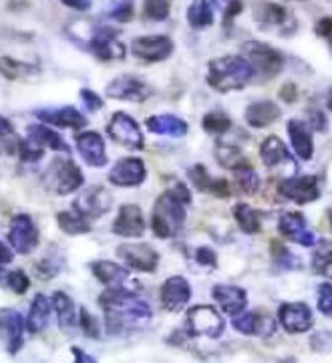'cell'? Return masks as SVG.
Here are the masks:
<instances>
[{"instance_id": "1", "label": "cell", "mask_w": 332, "mask_h": 363, "mask_svg": "<svg viewBox=\"0 0 332 363\" xmlns=\"http://www.w3.org/2000/svg\"><path fill=\"white\" fill-rule=\"evenodd\" d=\"M99 307L105 313V331L111 337H127L141 333L154 319L149 303L139 298L137 289L107 286L99 297Z\"/></svg>"}, {"instance_id": "2", "label": "cell", "mask_w": 332, "mask_h": 363, "mask_svg": "<svg viewBox=\"0 0 332 363\" xmlns=\"http://www.w3.org/2000/svg\"><path fill=\"white\" fill-rule=\"evenodd\" d=\"M192 204V192L183 182H176L169 190L155 200L151 212V230L157 238H176L188 218V206Z\"/></svg>"}, {"instance_id": "3", "label": "cell", "mask_w": 332, "mask_h": 363, "mask_svg": "<svg viewBox=\"0 0 332 363\" xmlns=\"http://www.w3.org/2000/svg\"><path fill=\"white\" fill-rule=\"evenodd\" d=\"M254 79V67L244 55H224L207 63L205 83L217 93L240 91L248 87Z\"/></svg>"}, {"instance_id": "4", "label": "cell", "mask_w": 332, "mask_h": 363, "mask_svg": "<svg viewBox=\"0 0 332 363\" xmlns=\"http://www.w3.org/2000/svg\"><path fill=\"white\" fill-rule=\"evenodd\" d=\"M85 184L83 169L71 157L57 156L42 172V186L52 196H69L79 192Z\"/></svg>"}, {"instance_id": "5", "label": "cell", "mask_w": 332, "mask_h": 363, "mask_svg": "<svg viewBox=\"0 0 332 363\" xmlns=\"http://www.w3.org/2000/svg\"><path fill=\"white\" fill-rule=\"evenodd\" d=\"M183 331L188 337L219 339L226 331V321L212 305H195L185 313Z\"/></svg>"}, {"instance_id": "6", "label": "cell", "mask_w": 332, "mask_h": 363, "mask_svg": "<svg viewBox=\"0 0 332 363\" xmlns=\"http://www.w3.org/2000/svg\"><path fill=\"white\" fill-rule=\"evenodd\" d=\"M242 55L254 67L256 77L274 79L284 69V55L276 47L260 43V40H246L242 43Z\"/></svg>"}, {"instance_id": "7", "label": "cell", "mask_w": 332, "mask_h": 363, "mask_svg": "<svg viewBox=\"0 0 332 363\" xmlns=\"http://www.w3.org/2000/svg\"><path fill=\"white\" fill-rule=\"evenodd\" d=\"M6 240L16 255H33L40 245V233L37 222L30 214L18 212L11 218V228L6 234Z\"/></svg>"}, {"instance_id": "8", "label": "cell", "mask_w": 332, "mask_h": 363, "mask_svg": "<svg viewBox=\"0 0 332 363\" xmlns=\"http://www.w3.org/2000/svg\"><path fill=\"white\" fill-rule=\"evenodd\" d=\"M89 49L97 61L101 63H113V61H123L127 55V47L125 43L119 39V30L117 28H109V26H101L91 35Z\"/></svg>"}, {"instance_id": "9", "label": "cell", "mask_w": 332, "mask_h": 363, "mask_svg": "<svg viewBox=\"0 0 332 363\" xmlns=\"http://www.w3.org/2000/svg\"><path fill=\"white\" fill-rule=\"evenodd\" d=\"M155 89L145 79L135 75H119L107 87L105 95L115 101H127V104H143L149 97H154Z\"/></svg>"}, {"instance_id": "10", "label": "cell", "mask_w": 332, "mask_h": 363, "mask_svg": "<svg viewBox=\"0 0 332 363\" xmlns=\"http://www.w3.org/2000/svg\"><path fill=\"white\" fill-rule=\"evenodd\" d=\"M107 135L119 145L127 147V150H143L145 147V138L141 131L139 123L125 111H115L109 123H107Z\"/></svg>"}, {"instance_id": "11", "label": "cell", "mask_w": 332, "mask_h": 363, "mask_svg": "<svg viewBox=\"0 0 332 363\" xmlns=\"http://www.w3.org/2000/svg\"><path fill=\"white\" fill-rule=\"evenodd\" d=\"M26 325L25 317L16 309H0V343L8 355H18L25 347Z\"/></svg>"}, {"instance_id": "12", "label": "cell", "mask_w": 332, "mask_h": 363, "mask_svg": "<svg viewBox=\"0 0 332 363\" xmlns=\"http://www.w3.org/2000/svg\"><path fill=\"white\" fill-rule=\"evenodd\" d=\"M176 49V43L167 35H147V37H137L131 40L129 51L135 59L143 63H161L167 61Z\"/></svg>"}, {"instance_id": "13", "label": "cell", "mask_w": 332, "mask_h": 363, "mask_svg": "<svg viewBox=\"0 0 332 363\" xmlns=\"http://www.w3.org/2000/svg\"><path fill=\"white\" fill-rule=\"evenodd\" d=\"M278 194L298 206H307L319 200L322 196V188H320L319 176H296V178H284L278 184Z\"/></svg>"}, {"instance_id": "14", "label": "cell", "mask_w": 332, "mask_h": 363, "mask_svg": "<svg viewBox=\"0 0 332 363\" xmlns=\"http://www.w3.org/2000/svg\"><path fill=\"white\" fill-rule=\"evenodd\" d=\"M111 208H113V194L105 186H91L73 202V210H77L89 222L99 220Z\"/></svg>"}, {"instance_id": "15", "label": "cell", "mask_w": 332, "mask_h": 363, "mask_svg": "<svg viewBox=\"0 0 332 363\" xmlns=\"http://www.w3.org/2000/svg\"><path fill=\"white\" fill-rule=\"evenodd\" d=\"M147 178V166L141 157H121L109 169L107 180L117 188H137Z\"/></svg>"}, {"instance_id": "16", "label": "cell", "mask_w": 332, "mask_h": 363, "mask_svg": "<svg viewBox=\"0 0 332 363\" xmlns=\"http://www.w3.org/2000/svg\"><path fill=\"white\" fill-rule=\"evenodd\" d=\"M35 116H37L40 123H47V125L59 128V130H85L87 123H89L85 113H81L77 107H73V105L37 109Z\"/></svg>"}, {"instance_id": "17", "label": "cell", "mask_w": 332, "mask_h": 363, "mask_svg": "<svg viewBox=\"0 0 332 363\" xmlns=\"http://www.w3.org/2000/svg\"><path fill=\"white\" fill-rule=\"evenodd\" d=\"M159 301L167 313H179L192 301V285L185 277L173 274L159 289Z\"/></svg>"}, {"instance_id": "18", "label": "cell", "mask_w": 332, "mask_h": 363, "mask_svg": "<svg viewBox=\"0 0 332 363\" xmlns=\"http://www.w3.org/2000/svg\"><path fill=\"white\" fill-rule=\"evenodd\" d=\"M312 311L307 303H282L278 307V323L290 335H300L312 329Z\"/></svg>"}, {"instance_id": "19", "label": "cell", "mask_w": 332, "mask_h": 363, "mask_svg": "<svg viewBox=\"0 0 332 363\" xmlns=\"http://www.w3.org/2000/svg\"><path fill=\"white\" fill-rule=\"evenodd\" d=\"M117 257L127 264V269L137 272H155L159 267V252L149 245H121L117 247Z\"/></svg>"}, {"instance_id": "20", "label": "cell", "mask_w": 332, "mask_h": 363, "mask_svg": "<svg viewBox=\"0 0 332 363\" xmlns=\"http://www.w3.org/2000/svg\"><path fill=\"white\" fill-rule=\"evenodd\" d=\"M278 233L286 240L302 245V247H314L316 245V234L310 230L302 212H284L278 218Z\"/></svg>"}, {"instance_id": "21", "label": "cell", "mask_w": 332, "mask_h": 363, "mask_svg": "<svg viewBox=\"0 0 332 363\" xmlns=\"http://www.w3.org/2000/svg\"><path fill=\"white\" fill-rule=\"evenodd\" d=\"M231 327L248 337H268L274 331V321L266 311H246L231 317Z\"/></svg>"}, {"instance_id": "22", "label": "cell", "mask_w": 332, "mask_h": 363, "mask_svg": "<svg viewBox=\"0 0 332 363\" xmlns=\"http://www.w3.org/2000/svg\"><path fill=\"white\" fill-rule=\"evenodd\" d=\"M79 156L83 157L91 168H103L107 166V150H105V140L97 131H81L75 138Z\"/></svg>"}, {"instance_id": "23", "label": "cell", "mask_w": 332, "mask_h": 363, "mask_svg": "<svg viewBox=\"0 0 332 363\" xmlns=\"http://www.w3.org/2000/svg\"><path fill=\"white\" fill-rule=\"evenodd\" d=\"M113 234L121 238H139L145 234V218L139 206L135 204H123L117 212V218L113 222Z\"/></svg>"}, {"instance_id": "24", "label": "cell", "mask_w": 332, "mask_h": 363, "mask_svg": "<svg viewBox=\"0 0 332 363\" xmlns=\"http://www.w3.org/2000/svg\"><path fill=\"white\" fill-rule=\"evenodd\" d=\"M260 157H262L264 166L268 169L290 168V172H296V168H298L292 154L288 152V147L276 135H270L260 143Z\"/></svg>"}, {"instance_id": "25", "label": "cell", "mask_w": 332, "mask_h": 363, "mask_svg": "<svg viewBox=\"0 0 332 363\" xmlns=\"http://www.w3.org/2000/svg\"><path fill=\"white\" fill-rule=\"evenodd\" d=\"M188 176H190V182L200 192H207L214 198H222V200H228L231 196L230 182L226 180V178H212L204 164L192 166L190 172H188Z\"/></svg>"}, {"instance_id": "26", "label": "cell", "mask_w": 332, "mask_h": 363, "mask_svg": "<svg viewBox=\"0 0 332 363\" xmlns=\"http://www.w3.org/2000/svg\"><path fill=\"white\" fill-rule=\"evenodd\" d=\"M51 309L57 317V325L64 333H73L79 327V311L75 301L64 291H55L51 297Z\"/></svg>"}, {"instance_id": "27", "label": "cell", "mask_w": 332, "mask_h": 363, "mask_svg": "<svg viewBox=\"0 0 332 363\" xmlns=\"http://www.w3.org/2000/svg\"><path fill=\"white\" fill-rule=\"evenodd\" d=\"M212 298L216 301L217 307L230 317L242 313L248 307V293L242 286L216 285L212 289Z\"/></svg>"}, {"instance_id": "28", "label": "cell", "mask_w": 332, "mask_h": 363, "mask_svg": "<svg viewBox=\"0 0 332 363\" xmlns=\"http://www.w3.org/2000/svg\"><path fill=\"white\" fill-rule=\"evenodd\" d=\"M286 130H288V138H290L296 156L302 162L312 160V156H314V138H312V130L308 128L307 121L292 117V119H288Z\"/></svg>"}, {"instance_id": "29", "label": "cell", "mask_w": 332, "mask_h": 363, "mask_svg": "<svg viewBox=\"0 0 332 363\" xmlns=\"http://www.w3.org/2000/svg\"><path fill=\"white\" fill-rule=\"evenodd\" d=\"M254 21L262 28H280V35L284 37V30H288L286 25L292 21V16L282 4L258 2L254 6Z\"/></svg>"}, {"instance_id": "30", "label": "cell", "mask_w": 332, "mask_h": 363, "mask_svg": "<svg viewBox=\"0 0 332 363\" xmlns=\"http://www.w3.org/2000/svg\"><path fill=\"white\" fill-rule=\"evenodd\" d=\"M51 298L47 297L45 293H37L33 301H30V307H28V315H26L25 325L26 331L30 335H39L42 331H47L49 321H51Z\"/></svg>"}, {"instance_id": "31", "label": "cell", "mask_w": 332, "mask_h": 363, "mask_svg": "<svg viewBox=\"0 0 332 363\" xmlns=\"http://www.w3.org/2000/svg\"><path fill=\"white\" fill-rule=\"evenodd\" d=\"M147 130L155 133V135H166V138H185L190 131V123L183 121L181 117L171 116V113H159V116H151L145 119Z\"/></svg>"}, {"instance_id": "32", "label": "cell", "mask_w": 332, "mask_h": 363, "mask_svg": "<svg viewBox=\"0 0 332 363\" xmlns=\"http://www.w3.org/2000/svg\"><path fill=\"white\" fill-rule=\"evenodd\" d=\"M244 119L252 130H264V128H268L274 121L280 119V107L270 99L254 101L246 107Z\"/></svg>"}, {"instance_id": "33", "label": "cell", "mask_w": 332, "mask_h": 363, "mask_svg": "<svg viewBox=\"0 0 332 363\" xmlns=\"http://www.w3.org/2000/svg\"><path fill=\"white\" fill-rule=\"evenodd\" d=\"M26 138H30L33 142H37L40 147H49L57 154H71V145L64 142L63 135H59V131H55L47 123H33L26 128Z\"/></svg>"}, {"instance_id": "34", "label": "cell", "mask_w": 332, "mask_h": 363, "mask_svg": "<svg viewBox=\"0 0 332 363\" xmlns=\"http://www.w3.org/2000/svg\"><path fill=\"white\" fill-rule=\"evenodd\" d=\"M91 272L105 286H121L129 281V269L113 260H95L91 262Z\"/></svg>"}, {"instance_id": "35", "label": "cell", "mask_w": 332, "mask_h": 363, "mask_svg": "<svg viewBox=\"0 0 332 363\" xmlns=\"http://www.w3.org/2000/svg\"><path fill=\"white\" fill-rule=\"evenodd\" d=\"M0 75L6 81H33L40 75V69L13 57H0Z\"/></svg>"}, {"instance_id": "36", "label": "cell", "mask_w": 332, "mask_h": 363, "mask_svg": "<svg viewBox=\"0 0 332 363\" xmlns=\"http://www.w3.org/2000/svg\"><path fill=\"white\" fill-rule=\"evenodd\" d=\"M216 6L212 0H192V4L188 6V25L195 28V30H202V28H210L216 21Z\"/></svg>"}, {"instance_id": "37", "label": "cell", "mask_w": 332, "mask_h": 363, "mask_svg": "<svg viewBox=\"0 0 332 363\" xmlns=\"http://www.w3.org/2000/svg\"><path fill=\"white\" fill-rule=\"evenodd\" d=\"M214 157H216L217 164H219L222 168L230 169V172L252 164V162H250V157L244 156V152L238 147V145H234V143H228V142L216 143V147H214Z\"/></svg>"}, {"instance_id": "38", "label": "cell", "mask_w": 332, "mask_h": 363, "mask_svg": "<svg viewBox=\"0 0 332 363\" xmlns=\"http://www.w3.org/2000/svg\"><path fill=\"white\" fill-rule=\"evenodd\" d=\"M231 216L244 234H258L262 230V214L250 204L238 202L231 208Z\"/></svg>"}, {"instance_id": "39", "label": "cell", "mask_w": 332, "mask_h": 363, "mask_svg": "<svg viewBox=\"0 0 332 363\" xmlns=\"http://www.w3.org/2000/svg\"><path fill=\"white\" fill-rule=\"evenodd\" d=\"M55 220L59 224V228L69 236H81V234L91 233V222L81 216L77 210H61L55 214Z\"/></svg>"}, {"instance_id": "40", "label": "cell", "mask_w": 332, "mask_h": 363, "mask_svg": "<svg viewBox=\"0 0 332 363\" xmlns=\"http://www.w3.org/2000/svg\"><path fill=\"white\" fill-rule=\"evenodd\" d=\"M234 186L236 190L244 196H254L260 192V186H262V180L258 176V172L254 169V166H244V168L234 169Z\"/></svg>"}, {"instance_id": "41", "label": "cell", "mask_w": 332, "mask_h": 363, "mask_svg": "<svg viewBox=\"0 0 332 363\" xmlns=\"http://www.w3.org/2000/svg\"><path fill=\"white\" fill-rule=\"evenodd\" d=\"M231 125H234L231 117L228 113H224V111H217V109L207 111L202 117V128L212 135H224V133H228L231 130Z\"/></svg>"}, {"instance_id": "42", "label": "cell", "mask_w": 332, "mask_h": 363, "mask_svg": "<svg viewBox=\"0 0 332 363\" xmlns=\"http://www.w3.org/2000/svg\"><path fill=\"white\" fill-rule=\"evenodd\" d=\"M316 250L312 255V271L320 277H331L332 269V248L328 240H320L314 245Z\"/></svg>"}, {"instance_id": "43", "label": "cell", "mask_w": 332, "mask_h": 363, "mask_svg": "<svg viewBox=\"0 0 332 363\" xmlns=\"http://www.w3.org/2000/svg\"><path fill=\"white\" fill-rule=\"evenodd\" d=\"M0 286L13 291L16 295H25L30 286V279L25 271L14 269V271H0Z\"/></svg>"}, {"instance_id": "44", "label": "cell", "mask_w": 332, "mask_h": 363, "mask_svg": "<svg viewBox=\"0 0 332 363\" xmlns=\"http://www.w3.org/2000/svg\"><path fill=\"white\" fill-rule=\"evenodd\" d=\"M37 277L40 281H52L55 277H59L64 271V257L61 255H47L45 259H40L35 267Z\"/></svg>"}, {"instance_id": "45", "label": "cell", "mask_w": 332, "mask_h": 363, "mask_svg": "<svg viewBox=\"0 0 332 363\" xmlns=\"http://www.w3.org/2000/svg\"><path fill=\"white\" fill-rule=\"evenodd\" d=\"M18 135L14 131L11 119L0 116V152L6 156H16V147H18Z\"/></svg>"}, {"instance_id": "46", "label": "cell", "mask_w": 332, "mask_h": 363, "mask_svg": "<svg viewBox=\"0 0 332 363\" xmlns=\"http://www.w3.org/2000/svg\"><path fill=\"white\" fill-rule=\"evenodd\" d=\"M171 4L169 0H143V16L154 23H164L169 18Z\"/></svg>"}, {"instance_id": "47", "label": "cell", "mask_w": 332, "mask_h": 363, "mask_svg": "<svg viewBox=\"0 0 332 363\" xmlns=\"http://www.w3.org/2000/svg\"><path fill=\"white\" fill-rule=\"evenodd\" d=\"M272 259H274L276 264H280V269H284V271L302 269V262H298V259L294 257L292 252L278 240H272Z\"/></svg>"}, {"instance_id": "48", "label": "cell", "mask_w": 332, "mask_h": 363, "mask_svg": "<svg viewBox=\"0 0 332 363\" xmlns=\"http://www.w3.org/2000/svg\"><path fill=\"white\" fill-rule=\"evenodd\" d=\"M16 156L21 157V162H25V164H35L45 156V147H40L39 143L33 142L30 138H21L18 147H16Z\"/></svg>"}, {"instance_id": "49", "label": "cell", "mask_w": 332, "mask_h": 363, "mask_svg": "<svg viewBox=\"0 0 332 363\" xmlns=\"http://www.w3.org/2000/svg\"><path fill=\"white\" fill-rule=\"evenodd\" d=\"M79 327H81V331H83L85 337L95 339V341L101 339V325L97 321V317L93 313L87 311L85 307L79 309Z\"/></svg>"}, {"instance_id": "50", "label": "cell", "mask_w": 332, "mask_h": 363, "mask_svg": "<svg viewBox=\"0 0 332 363\" xmlns=\"http://www.w3.org/2000/svg\"><path fill=\"white\" fill-rule=\"evenodd\" d=\"M316 301H319V311L324 317L332 315V285L328 281H324L316 291Z\"/></svg>"}, {"instance_id": "51", "label": "cell", "mask_w": 332, "mask_h": 363, "mask_svg": "<svg viewBox=\"0 0 332 363\" xmlns=\"http://www.w3.org/2000/svg\"><path fill=\"white\" fill-rule=\"evenodd\" d=\"M308 128L319 133H326L328 131V116L322 109H308Z\"/></svg>"}, {"instance_id": "52", "label": "cell", "mask_w": 332, "mask_h": 363, "mask_svg": "<svg viewBox=\"0 0 332 363\" xmlns=\"http://www.w3.org/2000/svg\"><path fill=\"white\" fill-rule=\"evenodd\" d=\"M109 18L119 21V23H129V21L133 18V4H131V0L117 2L115 6L109 11Z\"/></svg>"}, {"instance_id": "53", "label": "cell", "mask_w": 332, "mask_h": 363, "mask_svg": "<svg viewBox=\"0 0 332 363\" xmlns=\"http://www.w3.org/2000/svg\"><path fill=\"white\" fill-rule=\"evenodd\" d=\"M81 101L85 105V109L89 111V113H97V111H101L103 105V97H99L97 93L93 89H81Z\"/></svg>"}, {"instance_id": "54", "label": "cell", "mask_w": 332, "mask_h": 363, "mask_svg": "<svg viewBox=\"0 0 332 363\" xmlns=\"http://www.w3.org/2000/svg\"><path fill=\"white\" fill-rule=\"evenodd\" d=\"M310 347L316 353H328L332 350V333L331 331H319L316 335L310 337Z\"/></svg>"}, {"instance_id": "55", "label": "cell", "mask_w": 332, "mask_h": 363, "mask_svg": "<svg viewBox=\"0 0 332 363\" xmlns=\"http://www.w3.org/2000/svg\"><path fill=\"white\" fill-rule=\"evenodd\" d=\"M195 260L198 264L202 267H210V269H216L217 267V255L210 247H200L195 250Z\"/></svg>"}, {"instance_id": "56", "label": "cell", "mask_w": 332, "mask_h": 363, "mask_svg": "<svg viewBox=\"0 0 332 363\" xmlns=\"http://www.w3.org/2000/svg\"><path fill=\"white\" fill-rule=\"evenodd\" d=\"M242 11H244L242 0H230V2L224 6V11H222V13H224V26H226V28H230L231 23L236 21V16L242 13Z\"/></svg>"}, {"instance_id": "57", "label": "cell", "mask_w": 332, "mask_h": 363, "mask_svg": "<svg viewBox=\"0 0 332 363\" xmlns=\"http://www.w3.org/2000/svg\"><path fill=\"white\" fill-rule=\"evenodd\" d=\"M314 33L322 37V39H331V33H332V18L331 16H322L320 21H316V25H314Z\"/></svg>"}, {"instance_id": "58", "label": "cell", "mask_w": 332, "mask_h": 363, "mask_svg": "<svg viewBox=\"0 0 332 363\" xmlns=\"http://www.w3.org/2000/svg\"><path fill=\"white\" fill-rule=\"evenodd\" d=\"M298 97V87L296 83H284L280 87V99L284 104H294Z\"/></svg>"}, {"instance_id": "59", "label": "cell", "mask_w": 332, "mask_h": 363, "mask_svg": "<svg viewBox=\"0 0 332 363\" xmlns=\"http://www.w3.org/2000/svg\"><path fill=\"white\" fill-rule=\"evenodd\" d=\"M14 252L13 248H11V245L8 242H2L0 240V267H4V264H11L14 260Z\"/></svg>"}, {"instance_id": "60", "label": "cell", "mask_w": 332, "mask_h": 363, "mask_svg": "<svg viewBox=\"0 0 332 363\" xmlns=\"http://www.w3.org/2000/svg\"><path fill=\"white\" fill-rule=\"evenodd\" d=\"M64 6H69V9H73V11H79V13H85V11H89L91 4H93V0H61Z\"/></svg>"}, {"instance_id": "61", "label": "cell", "mask_w": 332, "mask_h": 363, "mask_svg": "<svg viewBox=\"0 0 332 363\" xmlns=\"http://www.w3.org/2000/svg\"><path fill=\"white\" fill-rule=\"evenodd\" d=\"M71 353L75 355V362L77 363H95L97 362L95 357H91L89 353H85V351L81 350V347H75V345L71 347Z\"/></svg>"}, {"instance_id": "62", "label": "cell", "mask_w": 332, "mask_h": 363, "mask_svg": "<svg viewBox=\"0 0 332 363\" xmlns=\"http://www.w3.org/2000/svg\"><path fill=\"white\" fill-rule=\"evenodd\" d=\"M294 2H304V0H294Z\"/></svg>"}]
</instances>
